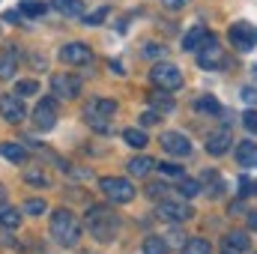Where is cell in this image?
Segmentation results:
<instances>
[{
  "mask_svg": "<svg viewBox=\"0 0 257 254\" xmlns=\"http://www.w3.org/2000/svg\"><path fill=\"white\" fill-rule=\"evenodd\" d=\"M45 9H48V6H45L42 0H39V3H36V0H24V3H21V15H27V18H39V15H45Z\"/></svg>",
  "mask_w": 257,
  "mask_h": 254,
  "instance_id": "cell-25",
  "label": "cell"
},
{
  "mask_svg": "<svg viewBox=\"0 0 257 254\" xmlns=\"http://www.w3.org/2000/svg\"><path fill=\"white\" fill-rule=\"evenodd\" d=\"M162 3H165L168 9H183V6H186L189 0H162Z\"/></svg>",
  "mask_w": 257,
  "mask_h": 254,
  "instance_id": "cell-40",
  "label": "cell"
},
{
  "mask_svg": "<svg viewBox=\"0 0 257 254\" xmlns=\"http://www.w3.org/2000/svg\"><path fill=\"white\" fill-rule=\"evenodd\" d=\"M230 42H233L236 51H251L254 48V27L245 24V21H236L230 27Z\"/></svg>",
  "mask_w": 257,
  "mask_h": 254,
  "instance_id": "cell-12",
  "label": "cell"
},
{
  "mask_svg": "<svg viewBox=\"0 0 257 254\" xmlns=\"http://www.w3.org/2000/svg\"><path fill=\"white\" fill-rule=\"evenodd\" d=\"M248 227H251V230H257V212H251V215H248Z\"/></svg>",
  "mask_w": 257,
  "mask_h": 254,
  "instance_id": "cell-43",
  "label": "cell"
},
{
  "mask_svg": "<svg viewBox=\"0 0 257 254\" xmlns=\"http://www.w3.org/2000/svg\"><path fill=\"white\" fill-rule=\"evenodd\" d=\"M203 39H206V27H192L186 36H183V51H197L200 45H203Z\"/></svg>",
  "mask_w": 257,
  "mask_h": 254,
  "instance_id": "cell-18",
  "label": "cell"
},
{
  "mask_svg": "<svg viewBox=\"0 0 257 254\" xmlns=\"http://www.w3.org/2000/svg\"><path fill=\"white\" fill-rule=\"evenodd\" d=\"M242 99H245V102H257V90L245 87V90H242Z\"/></svg>",
  "mask_w": 257,
  "mask_h": 254,
  "instance_id": "cell-41",
  "label": "cell"
},
{
  "mask_svg": "<svg viewBox=\"0 0 257 254\" xmlns=\"http://www.w3.org/2000/svg\"><path fill=\"white\" fill-rule=\"evenodd\" d=\"M153 108L162 114V111H171V108H174V102H171L168 96H159V93H156V96H153Z\"/></svg>",
  "mask_w": 257,
  "mask_h": 254,
  "instance_id": "cell-34",
  "label": "cell"
},
{
  "mask_svg": "<svg viewBox=\"0 0 257 254\" xmlns=\"http://www.w3.org/2000/svg\"><path fill=\"white\" fill-rule=\"evenodd\" d=\"M144 254H165V239L162 236H150L144 242Z\"/></svg>",
  "mask_w": 257,
  "mask_h": 254,
  "instance_id": "cell-30",
  "label": "cell"
},
{
  "mask_svg": "<svg viewBox=\"0 0 257 254\" xmlns=\"http://www.w3.org/2000/svg\"><path fill=\"white\" fill-rule=\"evenodd\" d=\"M230 144H233V135H230V129H218V132H212L209 138H206V153L209 156H224L227 150H230Z\"/></svg>",
  "mask_w": 257,
  "mask_h": 254,
  "instance_id": "cell-14",
  "label": "cell"
},
{
  "mask_svg": "<svg viewBox=\"0 0 257 254\" xmlns=\"http://www.w3.org/2000/svg\"><path fill=\"white\" fill-rule=\"evenodd\" d=\"M114 114H117V102H111V99H93L84 108L87 126L93 129V132H99V135H108L111 132V117Z\"/></svg>",
  "mask_w": 257,
  "mask_h": 254,
  "instance_id": "cell-3",
  "label": "cell"
},
{
  "mask_svg": "<svg viewBox=\"0 0 257 254\" xmlns=\"http://www.w3.org/2000/svg\"><path fill=\"white\" fill-rule=\"evenodd\" d=\"M99 189L111 203H132L135 200V186L128 180H123V177H105L99 183Z\"/></svg>",
  "mask_w": 257,
  "mask_h": 254,
  "instance_id": "cell-4",
  "label": "cell"
},
{
  "mask_svg": "<svg viewBox=\"0 0 257 254\" xmlns=\"http://www.w3.org/2000/svg\"><path fill=\"white\" fill-rule=\"evenodd\" d=\"M224 245H230L233 251H248V233L245 230H233V233H227Z\"/></svg>",
  "mask_w": 257,
  "mask_h": 254,
  "instance_id": "cell-23",
  "label": "cell"
},
{
  "mask_svg": "<svg viewBox=\"0 0 257 254\" xmlns=\"http://www.w3.org/2000/svg\"><path fill=\"white\" fill-rule=\"evenodd\" d=\"M147 191H150V197H165V194H168L171 189H168L165 183H153V186H150Z\"/></svg>",
  "mask_w": 257,
  "mask_h": 254,
  "instance_id": "cell-36",
  "label": "cell"
},
{
  "mask_svg": "<svg viewBox=\"0 0 257 254\" xmlns=\"http://www.w3.org/2000/svg\"><path fill=\"white\" fill-rule=\"evenodd\" d=\"M24 180H27L30 186H48V177H45L42 171H24Z\"/></svg>",
  "mask_w": 257,
  "mask_h": 254,
  "instance_id": "cell-32",
  "label": "cell"
},
{
  "mask_svg": "<svg viewBox=\"0 0 257 254\" xmlns=\"http://www.w3.org/2000/svg\"><path fill=\"white\" fill-rule=\"evenodd\" d=\"M33 126L39 132H48V129L57 126V99H51V96L39 99V105L33 111Z\"/></svg>",
  "mask_w": 257,
  "mask_h": 254,
  "instance_id": "cell-7",
  "label": "cell"
},
{
  "mask_svg": "<svg viewBox=\"0 0 257 254\" xmlns=\"http://www.w3.org/2000/svg\"><path fill=\"white\" fill-rule=\"evenodd\" d=\"M239 194H242V197H248V194H251V189L257 191V186H251V180H248V177H242V180H239Z\"/></svg>",
  "mask_w": 257,
  "mask_h": 254,
  "instance_id": "cell-38",
  "label": "cell"
},
{
  "mask_svg": "<svg viewBox=\"0 0 257 254\" xmlns=\"http://www.w3.org/2000/svg\"><path fill=\"white\" fill-rule=\"evenodd\" d=\"M153 168H156V162H153L150 156H138V159L128 162V174H132V177H147Z\"/></svg>",
  "mask_w": 257,
  "mask_h": 254,
  "instance_id": "cell-20",
  "label": "cell"
},
{
  "mask_svg": "<svg viewBox=\"0 0 257 254\" xmlns=\"http://www.w3.org/2000/svg\"><path fill=\"white\" fill-rule=\"evenodd\" d=\"M156 123H159V114H156V111L141 114V126H156Z\"/></svg>",
  "mask_w": 257,
  "mask_h": 254,
  "instance_id": "cell-37",
  "label": "cell"
},
{
  "mask_svg": "<svg viewBox=\"0 0 257 254\" xmlns=\"http://www.w3.org/2000/svg\"><path fill=\"white\" fill-rule=\"evenodd\" d=\"M123 141H126L128 147H135V150H144V147L150 144L144 129H126V132H123Z\"/></svg>",
  "mask_w": 257,
  "mask_h": 254,
  "instance_id": "cell-22",
  "label": "cell"
},
{
  "mask_svg": "<svg viewBox=\"0 0 257 254\" xmlns=\"http://www.w3.org/2000/svg\"><path fill=\"white\" fill-rule=\"evenodd\" d=\"M87 230L99 242H114L120 233V215L108 206H90L87 212Z\"/></svg>",
  "mask_w": 257,
  "mask_h": 254,
  "instance_id": "cell-1",
  "label": "cell"
},
{
  "mask_svg": "<svg viewBox=\"0 0 257 254\" xmlns=\"http://www.w3.org/2000/svg\"><path fill=\"white\" fill-rule=\"evenodd\" d=\"M221 254H239V251H233L230 245H224V251H221Z\"/></svg>",
  "mask_w": 257,
  "mask_h": 254,
  "instance_id": "cell-44",
  "label": "cell"
},
{
  "mask_svg": "<svg viewBox=\"0 0 257 254\" xmlns=\"http://www.w3.org/2000/svg\"><path fill=\"white\" fill-rule=\"evenodd\" d=\"M159 171H162L165 177H177V180H180V177H186V174H183V168H180V165H174V162H162V165H159Z\"/></svg>",
  "mask_w": 257,
  "mask_h": 254,
  "instance_id": "cell-31",
  "label": "cell"
},
{
  "mask_svg": "<svg viewBox=\"0 0 257 254\" xmlns=\"http://www.w3.org/2000/svg\"><path fill=\"white\" fill-rule=\"evenodd\" d=\"M197 51H200L197 54V66L200 69H221L224 66V48H221V42L212 33H206V39H203V45Z\"/></svg>",
  "mask_w": 257,
  "mask_h": 254,
  "instance_id": "cell-5",
  "label": "cell"
},
{
  "mask_svg": "<svg viewBox=\"0 0 257 254\" xmlns=\"http://www.w3.org/2000/svg\"><path fill=\"white\" fill-rule=\"evenodd\" d=\"M51 90H54V99H75L78 93H81V78H75V75H54L51 78Z\"/></svg>",
  "mask_w": 257,
  "mask_h": 254,
  "instance_id": "cell-9",
  "label": "cell"
},
{
  "mask_svg": "<svg viewBox=\"0 0 257 254\" xmlns=\"http://www.w3.org/2000/svg\"><path fill=\"white\" fill-rule=\"evenodd\" d=\"M0 156H3V159H9V162H18V165H24V162H27V150H24L21 144H15V141L0 144Z\"/></svg>",
  "mask_w": 257,
  "mask_h": 254,
  "instance_id": "cell-17",
  "label": "cell"
},
{
  "mask_svg": "<svg viewBox=\"0 0 257 254\" xmlns=\"http://www.w3.org/2000/svg\"><path fill=\"white\" fill-rule=\"evenodd\" d=\"M183 254H209V242L200 239V236H192V239L183 245Z\"/></svg>",
  "mask_w": 257,
  "mask_h": 254,
  "instance_id": "cell-26",
  "label": "cell"
},
{
  "mask_svg": "<svg viewBox=\"0 0 257 254\" xmlns=\"http://www.w3.org/2000/svg\"><path fill=\"white\" fill-rule=\"evenodd\" d=\"M242 123H245V129H248V132H254V135H257V111H245Z\"/></svg>",
  "mask_w": 257,
  "mask_h": 254,
  "instance_id": "cell-35",
  "label": "cell"
},
{
  "mask_svg": "<svg viewBox=\"0 0 257 254\" xmlns=\"http://www.w3.org/2000/svg\"><path fill=\"white\" fill-rule=\"evenodd\" d=\"M236 162L242 165V168H251L257 162V147L251 144V141H242L239 147H236Z\"/></svg>",
  "mask_w": 257,
  "mask_h": 254,
  "instance_id": "cell-19",
  "label": "cell"
},
{
  "mask_svg": "<svg viewBox=\"0 0 257 254\" xmlns=\"http://www.w3.org/2000/svg\"><path fill=\"white\" fill-rule=\"evenodd\" d=\"M159 215L168 218V221H189L194 212L189 203H183V197H177V200H162L159 203Z\"/></svg>",
  "mask_w": 257,
  "mask_h": 254,
  "instance_id": "cell-10",
  "label": "cell"
},
{
  "mask_svg": "<svg viewBox=\"0 0 257 254\" xmlns=\"http://www.w3.org/2000/svg\"><path fill=\"white\" fill-rule=\"evenodd\" d=\"M18 224H21V209H15V206H0V227L15 230Z\"/></svg>",
  "mask_w": 257,
  "mask_h": 254,
  "instance_id": "cell-21",
  "label": "cell"
},
{
  "mask_svg": "<svg viewBox=\"0 0 257 254\" xmlns=\"http://www.w3.org/2000/svg\"><path fill=\"white\" fill-rule=\"evenodd\" d=\"M48 209V203L42 200V197H30L27 203H24V212H30V215H42Z\"/></svg>",
  "mask_w": 257,
  "mask_h": 254,
  "instance_id": "cell-29",
  "label": "cell"
},
{
  "mask_svg": "<svg viewBox=\"0 0 257 254\" xmlns=\"http://www.w3.org/2000/svg\"><path fill=\"white\" fill-rule=\"evenodd\" d=\"M51 236L66 245V248H72V245H78V239H81V221L69 212V209H57L54 215H51Z\"/></svg>",
  "mask_w": 257,
  "mask_h": 254,
  "instance_id": "cell-2",
  "label": "cell"
},
{
  "mask_svg": "<svg viewBox=\"0 0 257 254\" xmlns=\"http://www.w3.org/2000/svg\"><path fill=\"white\" fill-rule=\"evenodd\" d=\"M6 21H21V12H3Z\"/></svg>",
  "mask_w": 257,
  "mask_h": 254,
  "instance_id": "cell-42",
  "label": "cell"
},
{
  "mask_svg": "<svg viewBox=\"0 0 257 254\" xmlns=\"http://www.w3.org/2000/svg\"><path fill=\"white\" fill-rule=\"evenodd\" d=\"M150 78H153V84L159 90H180L183 87V72L174 63H156L153 72H150Z\"/></svg>",
  "mask_w": 257,
  "mask_h": 254,
  "instance_id": "cell-6",
  "label": "cell"
},
{
  "mask_svg": "<svg viewBox=\"0 0 257 254\" xmlns=\"http://www.w3.org/2000/svg\"><path fill=\"white\" fill-rule=\"evenodd\" d=\"M51 6L66 15V18H78V15H84V0H51Z\"/></svg>",
  "mask_w": 257,
  "mask_h": 254,
  "instance_id": "cell-16",
  "label": "cell"
},
{
  "mask_svg": "<svg viewBox=\"0 0 257 254\" xmlns=\"http://www.w3.org/2000/svg\"><path fill=\"white\" fill-rule=\"evenodd\" d=\"M159 144H162V150H165L168 156H177V159H186V156L192 153V141H189L183 132H165V135L159 138Z\"/></svg>",
  "mask_w": 257,
  "mask_h": 254,
  "instance_id": "cell-8",
  "label": "cell"
},
{
  "mask_svg": "<svg viewBox=\"0 0 257 254\" xmlns=\"http://www.w3.org/2000/svg\"><path fill=\"white\" fill-rule=\"evenodd\" d=\"M24 102H21V96H15V93H9V96H0V117L6 120V123H21L24 120Z\"/></svg>",
  "mask_w": 257,
  "mask_h": 254,
  "instance_id": "cell-11",
  "label": "cell"
},
{
  "mask_svg": "<svg viewBox=\"0 0 257 254\" xmlns=\"http://www.w3.org/2000/svg\"><path fill=\"white\" fill-rule=\"evenodd\" d=\"M36 93H39V84L36 81H18L15 84V96H21V99L24 96H36Z\"/></svg>",
  "mask_w": 257,
  "mask_h": 254,
  "instance_id": "cell-28",
  "label": "cell"
},
{
  "mask_svg": "<svg viewBox=\"0 0 257 254\" xmlns=\"http://www.w3.org/2000/svg\"><path fill=\"white\" fill-rule=\"evenodd\" d=\"M200 194V183L189 180V177H180V197H197Z\"/></svg>",
  "mask_w": 257,
  "mask_h": 254,
  "instance_id": "cell-27",
  "label": "cell"
},
{
  "mask_svg": "<svg viewBox=\"0 0 257 254\" xmlns=\"http://www.w3.org/2000/svg\"><path fill=\"white\" fill-rule=\"evenodd\" d=\"M194 108H197L200 114H221V105H218L215 96H200V99L194 102Z\"/></svg>",
  "mask_w": 257,
  "mask_h": 254,
  "instance_id": "cell-24",
  "label": "cell"
},
{
  "mask_svg": "<svg viewBox=\"0 0 257 254\" xmlns=\"http://www.w3.org/2000/svg\"><path fill=\"white\" fill-rule=\"evenodd\" d=\"M15 72H18V51L15 48H6L0 54V81H9Z\"/></svg>",
  "mask_w": 257,
  "mask_h": 254,
  "instance_id": "cell-15",
  "label": "cell"
},
{
  "mask_svg": "<svg viewBox=\"0 0 257 254\" xmlns=\"http://www.w3.org/2000/svg\"><path fill=\"white\" fill-rule=\"evenodd\" d=\"M108 18V6H102V9H96V12H90V15H84V24H102Z\"/></svg>",
  "mask_w": 257,
  "mask_h": 254,
  "instance_id": "cell-33",
  "label": "cell"
},
{
  "mask_svg": "<svg viewBox=\"0 0 257 254\" xmlns=\"http://www.w3.org/2000/svg\"><path fill=\"white\" fill-rule=\"evenodd\" d=\"M60 60L69 66H81V63H90L93 60V51L84 42H69V45L60 48Z\"/></svg>",
  "mask_w": 257,
  "mask_h": 254,
  "instance_id": "cell-13",
  "label": "cell"
},
{
  "mask_svg": "<svg viewBox=\"0 0 257 254\" xmlns=\"http://www.w3.org/2000/svg\"><path fill=\"white\" fill-rule=\"evenodd\" d=\"M144 54H147V57H156V54L162 57V54H165V48H162V45H153V42H150V45L144 48Z\"/></svg>",
  "mask_w": 257,
  "mask_h": 254,
  "instance_id": "cell-39",
  "label": "cell"
}]
</instances>
